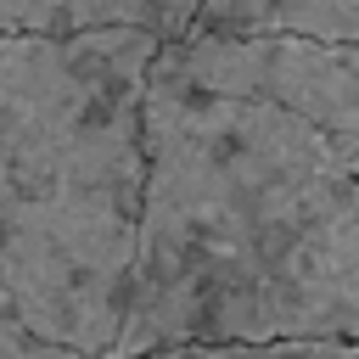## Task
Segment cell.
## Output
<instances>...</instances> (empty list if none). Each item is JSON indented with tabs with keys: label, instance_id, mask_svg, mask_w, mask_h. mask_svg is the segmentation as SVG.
Returning a JSON list of instances; mask_svg holds the SVG:
<instances>
[{
	"label": "cell",
	"instance_id": "obj_1",
	"mask_svg": "<svg viewBox=\"0 0 359 359\" xmlns=\"http://www.w3.org/2000/svg\"><path fill=\"white\" fill-rule=\"evenodd\" d=\"M140 140L129 303L101 359L163 342H359V174L314 123L151 56Z\"/></svg>",
	"mask_w": 359,
	"mask_h": 359
},
{
	"label": "cell",
	"instance_id": "obj_2",
	"mask_svg": "<svg viewBox=\"0 0 359 359\" xmlns=\"http://www.w3.org/2000/svg\"><path fill=\"white\" fill-rule=\"evenodd\" d=\"M157 45L129 22L0 39V320L90 359L129 303Z\"/></svg>",
	"mask_w": 359,
	"mask_h": 359
},
{
	"label": "cell",
	"instance_id": "obj_3",
	"mask_svg": "<svg viewBox=\"0 0 359 359\" xmlns=\"http://www.w3.org/2000/svg\"><path fill=\"white\" fill-rule=\"evenodd\" d=\"M157 56L185 73L191 84L230 90V95H258L303 123H314L342 163L359 174V45H331V39H224V34H196L180 28L174 39L157 45Z\"/></svg>",
	"mask_w": 359,
	"mask_h": 359
},
{
	"label": "cell",
	"instance_id": "obj_4",
	"mask_svg": "<svg viewBox=\"0 0 359 359\" xmlns=\"http://www.w3.org/2000/svg\"><path fill=\"white\" fill-rule=\"evenodd\" d=\"M196 34H224V39H331V45H359V0H196L191 22Z\"/></svg>",
	"mask_w": 359,
	"mask_h": 359
},
{
	"label": "cell",
	"instance_id": "obj_5",
	"mask_svg": "<svg viewBox=\"0 0 359 359\" xmlns=\"http://www.w3.org/2000/svg\"><path fill=\"white\" fill-rule=\"evenodd\" d=\"M196 0H0V39L6 34H73V28H151L174 39L191 22Z\"/></svg>",
	"mask_w": 359,
	"mask_h": 359
},
{
	"label": "cell",
	"instance_id": "obj_6",
	"mask_svg": "<svg viewBox=\"0 0 359 359\" xmlns=\"http://www.w3.org/2000/svg\"><path fill=\"white\" fill-rule=\"evenodd\" d=\"M314 337H286V342H163L129 359H303Z\"/></svg>",
	"mask_w": 359,
	"mask_h": 359
},
{
	"label": "cell",
	"instance_id": "obj_7",
	"mask_svg": "<svg viewBox=\"0 0 359 359\" xmlns=\"http://www.w3.org/2000/svg\"><path fill=\"white\" fill-rule=\"evenodd\" d=\"M0 359H90V353H79L67 342H50V337H39L17 320H0Z\"/></svg>",
	"mask_w": 359,
	"mask_h": 359
},
{
	"label": "cell",
	"instance_id": "obj_8",
	"mask_svg": "<svg viewBox=\"0 0 359 359\" xmlns=\"http://www.w3.org/2000/svg\"><path fill=\"white\" fill-rule=\"evenodd\" d=\"M303 359H359V342H314Z\"/></svg>",
	"mask_w": 359,
	"mask_h": 359
}]
</instances>
